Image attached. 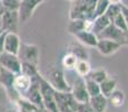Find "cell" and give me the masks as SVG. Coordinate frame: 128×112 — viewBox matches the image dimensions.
<instances>
[{"mask_svg": "<svg viewBox=\"0 0 128 112\" xmlns=\"http://www.w3.org/2000/svg\"><path fill=\"white\" fill-rule=\"evenodd\" d=\"M97 0H76L72 2L69 11V19L92 18L94 8Z\"/></svg>", "mask_w": 128, "mask_h": 112, "instance_id": "1", "label": "cell"}, {"mask_svg": "<svg viewBox=\"0 0 128 112\" xmlns=\"http://www.w3.org/2000/svg\"><path fill=\"white\" fill-rule=\"evenodd\" d=\"M40 84V93L42 100V108L50 112H58L57 105L55 101V89L48 83V81L44 76H39Z\"/></svg>", "mask_w": 128, "mask_h": 112, "instance_id": "2", "label": "cell"}, {"mask_svg": "<svg viewBox=\"0 0 128 112\" xmlns=\"http://www.w3.org/2000/svg\"><path fill=\"white\" fill-rule=\"evenodd\" d=\"M48 83L52 86L56 91L60 92H70L71 86L65 79V74L60 68H51L48 72L47 78H45Z\"/></svg>", "mask_w": 128, "mask_h": 112, "instance_id": "3", "label": "cell"}, {"mask_svg": "<svg viewBox=\"0 0 128 112\" xmlns=\"http://www.w3.org/2000/svg\"><path fill=\"white\" fill-rule=\"evenodd\" d=\"M55 101L58 112H75L78 102L74 99L71 92H60L55 90Z\"/></svg>", "mask_w": 128, "mask_h": 112, "instance_id": "4", "label": "cell"}, {"mask_svg": "<svg viewBox=\"0 0 128 112\" xmlns=\"http://www.w3.org/2000/svg\"><path fill=\"white\" fill-rule=\"evenodd\" d=\"M17 55L21 62H29V63H32L38 66L39 58H40V52H39L37 45L21 43Z\"/></svg>", "mask_w": 128, "mask_h": 112, "instance_id": "5", "label": "cell"}, {"mask_svg": "<svg viewBox=\"0 0 128 112\" xmlns=\"http://www.w3.org/2000/svg\"><path fill=\"white\" fill-rule=\"evenodd\" d=\"M45 1L46 0H21L20 6H19L18 9L19 22L20 24H26L32 17L37 7Z\"/></svg>", "mask_w": 128, "mask_h": 112, "instance_id": "6", "label": "cell"}, {"mask_svg": "<svg viewBox=\"0 0 128 112\" xmlns=\"http://www.w3.org/2000/svg\"><path fill=\"white\" fill-rule=\"evenodd\" d=\"M0 66L4 67L6 69L14 74H19L21 69V61L16 54L4 52L0 55Z\"/></svg>", "mask_w": 128, "mask_h": 112, "instance_id": "7", "label": "cell"}, {"mask_svg": "<svg viewBox=\"0 0 128 112\" xmlns=\"http://www.w3.org/2000/svg\"><path fill=\"white\" fill-rule=\"evenodd\" d=\"M39 76L38 75L31 78V84L29 86V89L24 93V98H27L29 101H31L32 103H35L37 106L42 108V100H41V93H40V84H39Z\"/></svg>", "mask_w": 128, "mask_h": 112, "instance_id": "8", "label": "cell"}, {"mask_svg": "<svg viewBox=\"0 0 128 112\" xmlns=\"http://www.w3.org/2000/svg\"><path fill=\"white\" fill-rule=\"evenodd\" d=\"M19 16L18 11H9L4 10V15L1 16V29L6 31H18L19 26Z\"/></svg>", "mask_w": 128, "mask_h": 112, "instance_id": "9", "label": "cell"}, {"mask_svg": "<svg viewBox=\"0 0 128 112\" xmlns=\"http://www.w3.org/2000/svg\"><path fill=\"white\" fill-rule=\"evenodd\" d=\"M125 31L120 30L119 28H117L112 22H110L107 27L104 29L102 31H100L99 34L97 35V38L98 39H112V41L118 42L122 45H125Z\"/></svg>", "mask_w": 128, "mask_h": 112, "instance_id": "10", "label": "cell"}, {"mask_svg": "<svg viewBox=\"0 0 128 112\" xmlns=\"http://www.w3.org/2000/svg\"><path fill=\"white\" fill-rule=\"evenodd\" d=\"M71 94H72L74 99L79 103L82 102H88L89 101V94L86 89L85 84V79L78 76V79L74 82V85L71 86Z\"/></svg>", "mask_w": 128, "mask_h": 112, "instance_id": "11", "label": "cell"}, {"mask_svg": "<svg viewBox=\"0 0 128 112\" xmlns=\"http://www.w3.org/2000/svg\"><path fill=\"white\" fill-rule=\"evenodd\" d=\"M122 45L118 42H115V41H112V39H105V38H102V39H98L97 42V45H96V48L98 49L102 55L104 56H109V55H112L115 54L118 49H120Z\"/></svg>", "mask_w": 128, "mask_h": 112, "instance_id": "12", "label": "cell"}, {"mask_svg": "<svg viewBox=\"0 0 128 112\" xmlns=\"http://www.w3.org/2000/svg\"><path fill=\"white\" fill-rule=\"evenodd\" d=\"M20 44V37L18 36V34L14 31H7L4 35V52L17 55Z\"/></svg>", "mask_w": 128, "mask_h": 112, "instance_id": "13", "label": "cell"}, {"mask_svg": "<svg viewBox=\"0 0 128 112\" xmlns=\"http://www.w3.org/2000/svg\"><path fill=\"white\" fill-rule=\"evenodd\" d=\"M74 36L76 37L78 43L82 44L84 46H87V47H96L98 42L97 35H95L92 31H89V30H82L79 33L75 34Z\"/></svg>", "mask_w": 128, "mask_h": 112, "instance_id": "14", "label": "cell"}, {"mask_svg": "<svg viewBox=\"0 0 128 112\" xmlns=\"http://www.w3.org/2000/svg\"><path fill=\"white\" fill-rule=\"evenodd\" d=\"M88 102H89L94 112H106V109L108 105V99L105 95H102V93L95 96H90Z\"/></svg>", "mask_w": 128, "mask_h": 112, "instance_id": "15", "label": "cell"}, {"mask_svg": "<svg viewBox=\"0 0 128 112\" xmlns=\"http://www.w3.org/2000/svg\"><path fill=\"white\" fill-rule=\"evenodd\" d=\"M31 84V78L24 75L22 73L16 74V78H14V86L19 93L22 95L26 93V91L29 89Z\"/></svg>", "mask_w": 128, "mask_h": 112, "instance_id": "16", "label": "cell"}, {"mask_svg": "<svg viewBox=\"0 0 128 112\" xmlns=\"http://www.w3.org/2000/svg\"><path fill=\"white\" fill-rule=\"evenodd\" d=\"M14 105L20 112H35L37 109H39V106H37L35 103H32L31 101H29L28 99L22 95H20L17 99L16 102H14Z\"/></svg>", "mask_w": 128, "mask_h": 112, "instance_id": "17", "label": "cell"}, {"mask_svg": "<svg viewBox=\"0 0 128 112\" xmlns=\"http://www.w3.org/2000/svg\"><path fill=\"white\" fill-rule=\"evenodd\" d=\"M110 24V20L107 16L104 14L102 16H98L92 19V31L95 35H98L100 31H102L108 25Z\"/></svg>", "mask_w": 128, "mask_h": 112, "instance_id": "18", "label": "cell"}, {"mask_svg": "<svg viewBox=\"0 0 128 112\" xmlns=\"http://www.w3.org/2000/svg\"><path fill=\"white\" fill-rule=\"evenodd\" d=\"M107 99H108V102H110L112 105H114L115 108H120V106H122L125 104L126 95H125L124 91L115 89L114 91L112 92V94H110Z\"/></svg>", "mask_w": 128, "mask_h": 112, "instance_id": "19", "label": "cell"}, {"mask_svg": "<svg viewBox=\"0 0 128 112\" xmlns=\"http://www.w3.org/2000/svg\"><path fill=\"white\" fill-rule=\"evenodd\" d=\"M68 52L72 53L78 59H88V52L86 47L80 43H71L68 46Z\"/></svg>", "mask_w": 128, "mask_h": 112, "instance_id": "20", "label": "cell"}, {"mask_svg": "<svg viewBox=\"0 0 128 112\" xmlns=\"http://www.w3.org/2000/svg\"><path fill=\"white\" fill-rule=\"evenodd\" d=\"M116 85H117L116 79H112L108 76L107 79L104 80V81L99 84L100 93H102V95H105L106 98H108V96L112 94V92L116 89Z\"/></svg>", "mask_w": 128, "mask_h": 112, "instance_id": "21", "label": "cell"}, {"mask_svg": "<svg viewBox=\"0 0 128 112\" xmlns=\"http://www.w3.org/2000/svg\"><path fill=\"white\" fill-rule=\"evenodd\" d=\"M75 71L78 76L85 79L92 71V66H90V63L88 62V59H78L77 64L75 66Z\"/></svg>", "mask_w": 128, "mask_h": 112, "instance_id": "22", "label": "cell"}, {"mask_svg": "<svg viewBox=\"0 0 128 112\" xmlns=\"http://www.w3.org/2000/svg\"><path fill=\"white\" fill-rule=\"evenodd\" d=\"M82 30H85V19H70L67 26V31L75 35Z\"/></svg>", "mask_w": 128, "mask_h": 112, "instance_id": "23", "label": "cell"}, {"mask_svg": "<svg viewBox=\"0 0 128 112\" xmlns=\"http://www.w3.org/2000/svg\"><path fill=\"white\" fill-rule=\"evenodd\" d=\"M20 73L24 74V75L29 76V78H34V76L38 75V66L29 62H21V69Z\"/></svg>", "mask_w": 128, "mask_h": 112, "instance_id": "24", "label": "cell"}, {"mask_svg": "<svg viewBox=\"0 0 128 112\" xmlns=\"http://www.w3.org/2000/svg\"><path fill=\"white\" fill-rule=\"evenodd\" d=\"M78 58L74 55L72 53L68 52L66 55H64L62 59H61V64H62V67L65 69H68V71H71V69H75V66L77 64Z\"/></svg>", "mask_w": 128, "mask_h": 112, "instance_id": "25", "label": "cell"}, {"mask_svg": "<svg viewBox=\"0 0 128 112\" xmlns=\"http://www.w3.org/2000/svg\"><path fill=\"white\" fill-rule=\"evenodd\" d=\"M86 78H88V79H90V80H92V81H95L96 83H98V84H100L104 80H106L108 78V73H107V71L104 68H99V69H95V71H90V73L88 74Z\"/></svg>", "mask_w": 128, "mask_h": 112, "instance_id": "26", "label": "cell"}, {"mask_svg": "<svg viewBox=\"0 0 128 112\" xmlns=\"http://www.w3.org/2000/svg\"><path fill=\"white\" fill-rule=\"evenodd\" d=\"M85 84H86V89H87L88 94H89V98L90 96H95L100 93L99 84L96 83L95 81H92V80H90L88 78H85Z\"/></svg>", "mask_w": 128, "mask_h": 112, "instance_id": "27", "label": "cell"}, {"mask_svg": "<svg viewBox=\"0 0 128 112\" xmlns=\"http://www.w3.org/2000/svg\"><path fill=\"white\" fill-rule=\"evenodd\" d=\"M108 6H109L108 0H97V2H96V5H95V8H94L92 19L96 18V17H98V16L104 15Z\"/></svg>", "mask_w": 128, "mask_h": 112, "instance_id": "28", "label": "cell"}, {"mask_svg": "<svg viewBox=\"0 0 128 112\" xmlns=\"http://www.w3.org/2000/svg\"><path fill=\"white\" fill-rule=\"evenodd\" d=\"M4 5V10L9 11H18L19 6H20V0H1Z\"/></svg>", "mask_w": 128, "mask_h": 112, "instance_id": "29", "label": "cell"}, {"mask_svg": "<svg viewBox=\"0 0 128 112\" xmlns=\"http://www.w3.org/2000/svg\"><path fill=\"white\" fill-rule=\"evenodd\" d=\"M119 12H120V4L119 5H109V6L107 7V9H106L105 15L109 18L110 22H112V20L119 14Z\"/></svg>", "mask_w": 128, "mask_h": 112, "instance_id": "30", "label": "cell"}, {"mask_svg": "<svg viewBox=\"0 0 128 112\" xmlns=\"http://www.w3.org/2000/svg\"><path fill=\"white\" fill-rule=\"evenodd\" d=\"M112 22L117 27V28H119L120 30H122V31H126L128 29V27H127L126 22H125V19H124V17H122V12H119V14H118L117 16L112 20Z\"/></svg>", "mask_w": 128, "mask_h": 112, "instance_id": "31", "label": "cell"}, {"mask_svg": "<svg viewBox=\"0 0 128 112\" xmlns=\"http://www.w3.org/2000/svg\"><path fill=\"white\" fill-rule=\"evenodd\" d=\"M75 112H94L89 102H82V103H77Z\"/></svg>", "mask_w": 128, "mask_h": 112, "instance_id": "32", "label": "cell"}, {"mask_svg": "<svg viewBox=\"0 0 128 112\" xmlns=\"http://www.w3.org/2000/svg\"><path fill=\"white\" fill-rule=\"evenodd\" d=\"M120 12H122V17L125 19V22H126L127 27H128V6L124 4H120Z\"/></svg>", "mask_w": 128, "mask_h": 112, "instance_id": "33", "label": "cell"}, {"mask_svg": "<svg viewBox=\"0 0 128 112\" xmlns=\"http://www.w3.org/2000/svg\"><path fill=\"white\" fill-rule=\"evenodd\" d=\"M6 33V30H2V33L0 34V55L4 52V35Z\"/></svg>", "mask_w": 128, "mask_h": 112, "instance_id": "34", "label": "cell"}, {"mask_svg": "<svg viewBox=\"0 0 128 112\" xmlns=\"http://www.w3.org/2000/svg\"><path fill=\"white\" fill-rule=\"evenodd\" d=\"M4 112H20V111H19L18 109L14 106V108H8V109H6Z\"/></svg>", "mask_w": 128, "mask_h": 112, "instance_id": "35", "label": "cell"}, {"mask_svg": "<svg viewBox=\"0 0 128 112\" xmlns=\"http://www.w3.org/2000/svg\"><path fill=\"white\" fill-rule=\"evenodd\" d=\"M109 5H119L122 4V0H108Z\"/></svg>", "mask_w": 128, "mask_h": 112, "instance_id": "36", "label": "cell"}, {"mask_svg": "<svg viewBox=\"0 0 128 112\" xmlns=\"http://www.w3.org/2000/svg\"><path fill=\"white\" fill-rule=\"evenodd\" d=\"M4 5H2L1 0H0V17L4 15Z\"/></svg>", "mask_w": 128, "mask_h": 112, "instance_id": "37", "label": "cell"}, {"mask_svg": "<svg viewBox=\"0 0 128 112\" xmlns=\"http://www.w3.org/2000/svg\"><path fill=\"white\" fill-rule=\"evenodd\" d=\"M125 45H128V29L125 31Z\"/></svg>", "mask_w": 128, "mask_h": 112, "instance_id": "38", "label": "cell"}, {"mask_svg": "<svg viewBox=\"0 0 128 112\" xmlns=\"http://www.w3.org/2000/svg\"><path fill=\"white\" fill-rule=\"evenodd\" d=\"M4 94H6V91H4V89L2 88L1 85H0V98H1V96L4 95Z\"/></svg>", "mask_w": 128, "mask_h": 112, "instance_id": "39", "label": "cell"}, {"mask_svg": "<svg viewBox=\"0 0 128 112\" xmlns=\"http://www.w3.org/2000/svg\"><path fill=\"white\" fill-rule=\"evenodd\" d=\"M35 112H42V108H39V109H37V110Z\"/></svg>", "mask_w": 128, "mask_h": 112, "instance_id": "40", "label": "cell"}, {"mask_svg": "<svg viewBox=\"0 0 128 112\" xmlns=\"http://www.w3.org/2000/svg\"><path fill=\"white\" fill-rule=\"evenodd\" d=\"M42 112H50V111H48V110H46V109H42Z\"/></svg>", "mask_w": 128, "mask_h": 112, "instance_id": "41", "label": "cell"}, {"mask_svg": "<svg viewBox=\"0 0 128 112\" xmlns=\"http://www.w3.org/2000/svg\"><path fill=\"white\" fill-rule=\"evenodd\" d=\"M0 29H1V17H0Z\"/></svg>", "mask_w": 128, "mask_h": 112, "instance_id": "42", "label": "cell"}, {"mask_svg": "<svg viewBox=\"0 0 128 112\" xmlns=\"http://www.w3.org/2000/svg\"><path fill=\"white\" fill-rule=\"evenodd\" d=\"M69 1H71V2H74V1H76V0H69Z\"/></svg>", "mask_w": 128, "mask_h": 112, "instance_id": "43", "label": "cell"}, {"mask_svg": "<svg viewBox=\"0 0 128 112\" xmlns=\"http://www.w3.org/2000/svg\"><path fill=\"white\" fill-rule=\"evenodd\" d=\"M2 33V29H0V34H1Z\"/></svg>", "mask_w": 128, "mask_h": 112, "instance_id": "44", "label": "cell"}, {"mask_svg": "<svg viewBox=\"0 0 128 112\" xmlns=\"http://www.w3.org/2000/svg\"><path fill=\"white\" fill-rule=\"evenodd\" d=\"M20 1H21V0H20Z\"/></svg>", "mask_w": 128, "mask_h": 112, "instance_id": "45", "label": "cell"}]
</instances>
